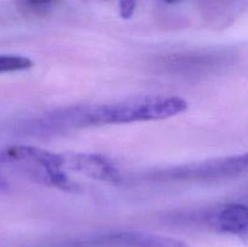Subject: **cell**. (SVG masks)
<instances>
[{
	"label": "cell",
	"mask_w": 248,
	"mask_h": 247,
	"mask_svg": "<svg viewBox=\"0 0 248 247\" xmlns=\"http://www.w3.org/2000/svg\"><path fill=\"white\" fill-rule=\"evenodd\" d=\"M188 103L181 97L140 96L116 103L78 108L69 119L79 125H113L164 120L182 114Z\"/></svg>",
	"instance_id": "cell-1"
},
{
	"label": "cell",
	"mask_w": 248,
	"mask_h": 247,
	"mask_svg": "<svg viewBox=\"0 0 248 247\" xmlns=\"http://www.w3.org/2000/svg\"><path fill=\"white\" fill-rule=\"evenodd\" d=\"M247 154L208 161L191 162L161 171L153 176L155 179L174 181H213V179L234 178L247 171Z\"/></svg>",
	"instance_id": "cell-2"
},
{
	"label": "cell",
	"mask_w": 248,
	"mask_h": 247,
	"mask_svg": "<svg viewBox=\"0 0 248 247\" xmlns=\"http://www.w3.org/2000/svg\"><path fill=\"white\" fill-rule=\"evenodd\" d=\"M61 170L74 171L110 183H116L121 179L120 172L110 160L92 153H61Z\"/></svg>",
	"instance_id": "cell-3"
},
{
	"label": "cell",
	"mask_w": 248,
	"mask_h": 247,
	"mask_svg": "<svg viewBox=\"0 0 248 247\" xmlns=\"http://www.w3.org/2000/svg\"><path fill=\"white\" fill-rule=\"evenodd\" d=\"M93 247H189L186 242L173 237L140 232H120L92 241Z\"/></svg>",
	"instance_id": "cell-4"
},
{
	"label": "cell",
	"mask_w": 248,
	"mask_h": 247,
	"mask_svg": "<svg viewBox=\"0 0 248 247\" xmlns=\"http://www.w3.org/2000/svg\"><path fill=\"white\" fill-rule=\"evenodd\" d=\"M211 224L220 232L245 237L248 232V208L241 203H230L213 216Z\"/></svg>",
	"instance_id": "cell-5"
},
{
	"label": "cell",
	"mask_w": 248,
	"mask_h": 247,
	"mask_svg": "<svg viewBox=\"0 0 248 247\" xmlns=\"http://www.w3.org/2000/svg\"><path fill=\"white\" fill-rule=\"evenodd\" d=\"M33 67V62L28 57L16 55H0V73L18 72Z\"/></svg>",
	"instance_id": "cell-6"
},
{
	"label": "cell",
	"mask_w": 248,
	"mask_h": 247,
	"mask_svg": "<svg viewBox=\"0 0 248 247\" xmlns=\"http://www.w3.org/2000/svg\"><path fill=\"white\" fill-rule=\"evenodd\" d=\"M136 10V0H120L119 4V12L121 18L130 19L133 16Z\"/></svg>",
	"instance_id": "cell-7"
},
{
	"label": "cell",
	"mask_w": 248,
	"mask_h": 247,
	"mask_svg": "<svg viewBox=\"0 0 248 247\" xmlns=\"http://www.w3.org/2000/svg\"><path fill=\"white\" fill-rule=\"evenodd\" d=\"M29 1L34 5H45V4H48L51 0H29Z\"/></svg>",
	"instance_id": "cell-8"
},
{
	"label": "cell",
	"mask_w": 248,
	"mask_h": 247,
	"mask_svg": "<svg viewBox=\"0 0 248 247\" xmlns=\"http://www.w3.org/2000/svg\"><path fill=\"white\" fill-rule=\"evenodd\" d=\"M165 1L169 2V4H172V2H176V1H178V0H165Z\"/></svg>",
	"instance_id": "cell-9"
}]
</instances>
